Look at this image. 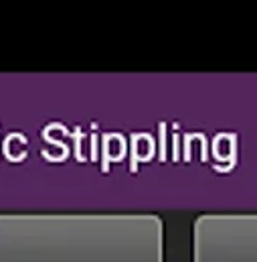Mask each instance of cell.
<instances>
[{"mask_svg": "<svg viewBox=\"0 0 257 262\" xmlns=\"http://www.w3.org/2000/svg\"><path fill=\"white\" fill-rule=\"evenodd\" d=\"M198 262H257V217L207 220Z\"/></svg>", "mask_w": 257, "mask_h": 262, "instance_id": "1", "label": "cell"}]
</instances>
